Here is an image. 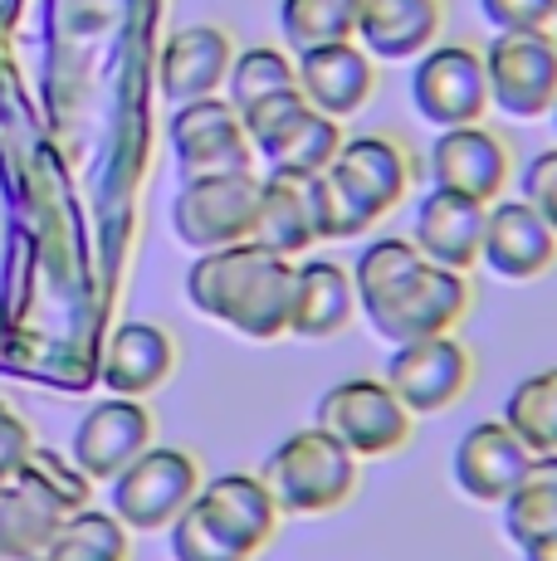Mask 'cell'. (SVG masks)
Returning a JSON list of instances; mask_svg holds the SVG:
<instances>
[{"label": "cell", "instance_id": "1", "mask_svg": "<svg viewBox=\"0 0 557 561\" xmlns=\"http://www.w3.org/2000/svg\"><path fill=\"white\" fill-rule=\"evenodd\" d=\"M416 176H421V161L387 127L342 137L333 167L308 181L318 244H342L367 234L372 225L387 220L396 205L411 196Z\"/></svg>", "mask_w": 557, "mask_h": 561}, {"label": "cell", "instance_id": "2", "mask_svg": "<svg viewBox=\"0 0 557 561\" xmlns=\"http://www.w3.org/2000/svg\"><path fill=\"white\" fill-rule=\"evenodd\" d=\"M186 298L201 318L230 328L245 342L288 337V304H294V259L264 250L254 240L220 244L191 259Z\"/></svg>", "mask_w": 557, "mask_h": 561}, {"label": "cell", "instance_id": "3", "mask_svg": "<svg viewBox=\"0 0 557 561\" xmlns=\"http://www.w3.org/2000/svg\"><path fill=\"white\" fill-rule=\"evenodd\" d=\"M260 473L284 517H328L357 499L362 459L323 425H304L278 439Z\"/></svg>", "mask_w": 557, "mask_h": 561}, {"label": "cell", "instance_id": "4", "mask_svg": "<svg viewBox=\"0 0 557 561\" xmlns=\"http://www.w3.org/2000/svg\"><path fill=\"white\" fill-rule=\"evenodd\" d=\"M469 304H475V288H469V274L445 264H431V259H416L401 274L382 288L377 298H367L357 312L367 318V328L377 332L382 342H416V337H435V332H455L465 322Z\"/></svg>", "mask_w": 557, "mask_h": 561}, {"label": "cell", "instance_id": "5", "mask_svg": "<svg viewBox=\"0 0 557 561\" xmlns=\"http://www.w3.org/2000/svg\"><path fill=\"white\" fill-rule=\"evenodd\" d=\"M314 425L338 435L357 459H391L416 439V415L387 376H342L314 405Z\"/></svg>", "mask_w": 557, "mask_h": 561}, {"label": "cell", "instance_id": "6", "mask_svg": "<svg viewBox=\"0 0 557 561\" xmlns=\"http://www.w3.org/2000/svg\"><path fill=\"white\" fill-rule=\"evenodd\" d=\"M411 107L421 123L465 127L485 123L489 107V79H485V49L469 39H435L425 54L411 59Z\"/></svg>", "mask_w": 557, "mask_h": 561}, {"label": "cell", "instance_id": "7", "mask_svg": "<svg viewBox=\"0 0 557 561\" xmlns=\"http://www.w3.org/2000/svg\"><path fill=\"white\" fill-rule=\"evenodd\" d=\"M254 205H260V171L181 176L177 196H171V234L196 254L240 244L254 230Z\"/></svg>", "mask_w": 557, "mask_h": 561}, {"label": "cell", "instance_id": "8", "mask_svg": "<svg viewBox=\"0 0 557 561\" xmlns=\"http://www.w3.org/2000/svg\"><path fill=\"white\" fill-rule=\"evenodd\" d=\"M201 459L181 445H147L109 483L113 513L127 533H167L177 513L201 493Z\"/></svg>", "mask_w": 557, "mask_h": 561}, {"label": "cell", "instance_id": "9", "mask_svg": "<svg viewBox=\"0 0 557 561\" xmlns=\"http://www.w3.org/2000/svg\"><path fill=\"white\" fill-rule=\"evenodd\" d=\"M489 107L513 123H538L557 99L553 30H495L485 45Z\"/></svg>", "mask_w": 557, "mask_h": 561}, {"label": "cell", "instance_id": "10", "mask_svg": "<svg viewBox=\"0 0 557 561\" xmlns=\"http://www.w3.org/2000/svg\"><path fill=\"white\" fill-rule=\"evenodd\" d=\"M421 171L431 186H445L479 205H495L513 186V142L489 123L441 127L431 137V147H425Z\"/></svg>", "mask_w": 557, "mask_h": 561}, {"label": "cell", "instance_id": "11", "mask_svg": "<svg viewBox=\"0 0 557 561\" xmlns=\"http://www.w3.org/2000/svg\"><path fill=\"white\" fill-rule=\"evenodd\" d=\"M382 376H387V386L401 396L416 420L441 415V410L465 401V391L475 386V352H469L455 332L396 342Z\"/></svg>", "mask_w": 557, "mask_h": 561}, {"label": "cell", "instance_id": "12", "mask_svg": "<svg viewBox=\"0 0 557 561\" xmlns=\"http://www.w3.org/2000/svg\"><path fill=\"white\" fill-rule=\"evenodd\" d=\"M171 157H177L181 176H211V171H254V147L245 137L240 107L225 93L211 99H191L181 107H171Z\"/></svg>", "mask_w": 557, "mask_h": 561}, {"label": "cell", "instance_id": "13", "mask_svg": "<svg viewBox=\"0 0 557 561\" xmlns=\"http://www.w3.org/2000/svg\"><path fill=\"white\" fill-rule=\"evenodd\" d=\"M479 264L503 284H533L553 274L557 264V234L523 196H499L485 215V244Z\"/></svg>", "mask_w": 557, "mask_h": 561}, {"label": "cell", "instance_id": "14", "mask_svg": "<svg viewBox=\"0 0 557 561\" xmlns=\"http://www.w3.org/2000/svg\"><path fill=\"white\" fill-rule=\"evenodd\" d=\"M533 449L513 435L499 420H475L465 435L455 439V455H450V479L465 493L469 503H485V508H499L513 493V483L523 479Z\"/></svg>", "mask_w": 557, "mask_h": 561}, {"label": "cell", "instance_id": "15", "mask_svg": "<svg viewBox=\"0 0 557 561\" xmlns=\"http://www.w3.org/2000/svg\"><path fill=\"white\" fill-rule=\"evenodd\" d=\"M147 445H152V410L137 396H109L73 430V463L93 483H113Z\"/></svg>", "mask_w": 557, "mask_h": 561}, {"label": "cell", "instance_id": "16", "mask_svg": "<svg viewBox=\"0 0 557 561\" xmlns=\"http://www.w3.org/2000/svg\"><path fill=\"white\" fill-rule=\"evenodd\" d=\"M485 215H489V205L455 196L445 186H425L411 201V230H406V240L431 264L469 274L479 264V244H485Z\"/></svg>", "mask_w": 557, "mask_h": 561}, {"label": "cell", "instance_id": "17", "mask_svg": "<svg viewBox=\"0 0 557 561\" xmlns=\"http://www.w3.org/2000/svg\"><path fill=\"white\" fill-rule=\"evenodd\" d=\"M298 93L328 117H352L372 103L377 93V59L357 45V39H333V45H314L294 54Z\"/></svg>", "mask_w": 557, "mask_h": 561}, {"label": "cell", "instance_id": "18", "mask_svg": "<svg viewBox=\"0 0 557 561\" xmlns=\"http://www.w3.org/2000/svg\"><path fill=\"white\" fill-rule=\"evenodd\" d=\"M450 0H357L352 39L377 64H411L445 35Z\"/></svg>", "mask_w": 557, "mask_h": 561}, {"label": "cell", "instance_id": "19", "mask_svg": "<svg viewBox=\"0 0 557 561\" xmlns=\"http://www.w3.org/2000/svg\"><path fill=\"white\" fill-rule=\"evenodd\" d=\"M235 45L220 25H186L171 30L162 54H157V89L171 107L191 99H211L225 93V73H230Z\"/></svg>", "mask_w": 557, "mask_h": 561}, {"label": "cell", "instance_id": "20", "mask_svg": "<svg viewBox=\"0 0 557 561\" xmlns=\"http://www.w3.org/2000/svg\"><path fill=\"white\" fill-rule=\"evenodd\" d=\"M357 318L352 268L323 254L294 259V304H288V337L328 342Z\"/></svg>", "mask_w": 557, "mask_h": 561}, {"label": "cell", "instance_id": "21", "mask_svg": "<svg viewBox=\"0 0 557 561\" xmlns=\"http://www.w3.org/2000/svg\"><path fill=\"white\" fill-rule=\"evenodd\" d=\"M196 503L206 508L235 542L245 547L250 557H260L264 547L274 542L278 533V503H274V489L264 483V473H245V469H230V473H216V479L201 483Z\"/></svg>", "mask_w": 557, "mask_h": 561}, {"label": "cell", "instance_id": "22", "mask_svg": "<svg viewBox=\"0 0 557 561\" xmlns=\"http://www.w3.org/2000/svg\"><path fill=\"white\" fill-rule=\"evenodd\" d=\"M103 386L109 396H152L177 371V337L162 322H123L103 347Z\"/></svg>", "mask_w": 557, "mask_h": 561}, {"label": "cell", "instance_id": "23", "mask_svg": "<svg viewBox=\"0 0 557 561\" xmlns=\"http://www.w3.org/2000/svg\"><path fill=\"white\" fill-rule=\"evenodd\" d=\"M250 240L264 244V250H274V254H284V259L314 254L318 230H314V201H308V181L264 171V176H260V205H254Z\"/></svg>", "mask_w": 557, "mask_h": 561}, {"label": "cell", "instance_id": "24", "mask_svg": "<svg viewBox=\"0 0 557 561\" xmlns=\"http://www.w3.org/2000/svg\"><path fill=\"white\" fill-rule=\"evenodd\" d=\"M503 513V537L513 547H528L538 537L557 533V449L533 455L523 479L513 483V493L499 503Z\"/></svg>", "mask_w": 557, "mask_h": 561}, {"label": "cell", "instance_id": "25", "mask_svg": "<svg viewBox=\"0 0 557 561\" xmlns=\"http://www.w3.org/2000/svg\"><path fill=\"white\" fill-rule=\"evenodd\" d=\"M64 513L49 493H39L25 473L15 479H0V552H25L39 557L45 542L59 533Z\"/></svg>", "mask_w": 557, "mask_h": 561}, {"label": "cell", "instance_id": "26", "mask_svg": "<svg viewBox=\"0 0 557 561\" xmlns=\"http://www.w3.org/2000/svg\"><path fill=\"white\" fill-rule=\"evenodd\" d=\"M133 557V533L117 523V513L79 508L59 523V533L45 542L35 561H127Z\"/></svg>", "mask_w": 557, "mask_h": 561}, {"label": "cell", "instance_id": "27", "mask_svg": "<svg viewBox=\"0 0 557 561\" xmlns=\"http://www.w3.org/2000/svg\"><path fill=\"white\" fill-rule=\"evenodd\" d=\"M503 425L533 449V455H548L557 449V366L513 381V391L503 396Z\"/></svg>", "mask_w": 557, "mask_h": 561}, {"label": "cell", "instance_id": "28", "mask_svg": "<svg viewBox=\"0 0 557 561\" xmlns=\"http://www.w3.org/2000/svg\"><path fill=\"white\" fill-rule=\"evenodd\" d=\"M342 123L328 113H318V107H308L304 117H298V127L284 137V142L274 147L270 157H264V171H278V176H298V181H314L323 176L328 167H333L338 147H342Z\"/></svg>", "mask_w": 557, "mask_h": 561}, {"label": "cell", "instance_id": "29", "mask_svg": "<svg viewBox=\"0 0 557 561\" xmlns=\"http://www.w3.org/2000/svg\"><path fill=\"white\" fill-rule=\"evenodd\" d=\"M357 25V0H278V35L288 54L352 39Z\"/></svg>", "mask_w": 557, "mask_h": 561}, {"label": "cell", "instance_id": "30", "mask_svg": "<svg viewBox=\"0 0 557 561\" xmlns=\"http://www.w3.org/2000/svg\"><path fill=\"white\" fill-rule=\"evenodd\" d=\"M298 89V73H294V54L278 49V45H250V49H235L230 73H225V99L235 107H250L270 93Z\"/></svg>", "mask_w": 557, "mask_h": 561}, {"label": "cell", "instance_id": "31", "mask_svg": "<svg viewBox=\"0 0 557 561\" xmlns=\"http://www.w3.org/2000/svg\"><path fill=\"white\" fill-rule=\"evenodd\" d=\"M167 547H171V561H254L235 542L230 533L201 508L196 499L177 513V523L167 527Z\"/></svg>", "mask_w": 557, "mask_h": 561}, {"label": "cell", "instance_id": "32", "mask_svg": "<svg viewBox=\"0 0 557 561\" xmlns=\"http://www.w3.org/2000/svg\"><path fill=\"white\" fill-rule=\"evenodd\" d=\"M20 473H25L39 493H49L64 513L89 508V499H93V479H89V473H83L69 455H59V449H49V445H30Z\"/></svg>", "mask_w": 557, "mask_h": 561}, {"label": "cell", "instance_id": "33", "mask_svg": "<svg viewBox=\"0 0 557 561\" xmlns=\"http://www.w3.org/2000/svg\"><path fill=\"white\" fill-rule=\"evenodd\" d=\"M308 103L298 89H284V93H270V99H260V103H250V107H240V123H245V137H250V147H254V157H270L278 142H284L288 133L298 127V117L308 113Z\"/></svg>", "mask_w": 557, "mask_h": 561}, {"label": "cell", "instance_id": "34", "mask_svg": "<svg viewBox=\"0 0 557 561\" xmlns=\"http://www.w3.org/2000/svg\"><path fill=\"white\" fill-rule=\"evenodd\" d=\"M519 196L553 225L557 234V147H543L523 161V176H519Z\"/></svg>", "mask_w": 557, "mask_h": 561}, {"label": "cell", "instance_id": "35", "mask_svg": "<svg viewBox=\"0 0 557 561\" xmlns=\"http://www.w3.org/2000/svg\"><path fill=\"white\" fill-rule=\"evenodd\" d=\"M479 15L489 30H553L557 5L553 0H479Z\"/></svg>", "mask_w": 557, "mask_h": 561}, {"label": "cell", "instance_id": "36", "mask_svg": "<svg viewBox=\"0 0 557 561\" xmlns=\"http://www.w3.org/2000/svg\"><path fill=\"white\" fill-rule=\"evenodd\" d=\"M30 445H35L30 425L0 401V479H15L20 463H25V455H30Z\"/></svg>", "mask_w": 557, "mask_h": 561}, {"label": "cell", "instance_id": "37", "mask_svg": "<svg viewBox=\"0 0 557 561\" xmlns=\"http://www.w3.org/2000/svg\"><path fill=\"white\" fill-rule=\"evenodd\" d=\"M519 557L523 561H557V533L538 537V542H528V547H519Z\"/></svg>", "mask_w": 557, "mask_h": 561}, {"label": "cell", "instance_id": "38", "mask_svg": "<svg viewBox=\"0 0 557 561\" xmlns=\"http://www.w3.org/2000/svg\"><path fill=\"white\" fill-rule=\"evenodd\" d=\"M0 561H35V557H25V552H0Z\"/></svg>", "mask_w": 557, "mask_h": 561}, {"label": "cell", "instance_id": "39", "mask_svg": "<svg viewBox=\"0 0 557 561\" xmlns=\"http://www.w3.org/2000/svg\"><path fill=\"white\" fill-rule=\"evenodd\" d=\"M548 123H553V133H557V99H553V107H548Z\"/></svg>", "mask_w": 557, "mask_h": 561}, {"label": "cell", "instance_id": "40", "mask_svg": "<svg viewBox=\"0 0 557 561\" xmlns=\"http://www.w3.org/2000/svg\"><path fill=\"white\" fill-rule=\"evenodd\" d=\"M553 39H557V25H553Z\"/></svg>", "mask_w": 557, "mask_h": 561}, {"label": "cell", "instance_id": "41", "mask_svg": "<svg viewBox=\"0 0 557 561\" xmlns=\"http://www.w3.org/2000/svg\"><path fill=\"white\" fill-rule=\"evenodd\" d=\"M553 5H557V0H553Z\"/></svg>", "mask_w": 557, "mask_h": 561}]
</instances>
